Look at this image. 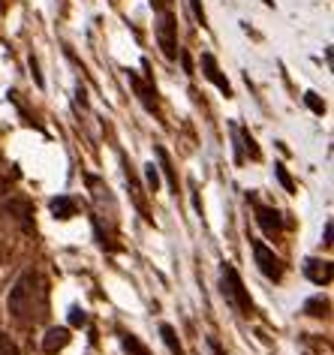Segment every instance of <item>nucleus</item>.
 Masks as SVG:
<instances>
[{
  "label": "nucleus",
  "mask_w": 334,
  "mask_h": 355,
  "mask_svg": "<svg viewBox=\"0 0 334 355\" xmlns=\"http://www.w3.org/2000/svg\"><path fill=\"white\" fill-rule=\"evenodd\" d=\"M69 322H73V325H85V322H87L85 310H78V307H73V310H69Z\"/></svg>",
  "instance_id": "nucleus-21"
},
{
  "label": "nucleus",
  "mask_w": 334,
  "mask_h": 355,
  "mask_svg": "<svg viewBox=\"0 0 334 355\" xmlns=\"http://www.w3.org/2000/svg\"><path fill=\"white\" fill-rule=\"evenodd\" d=\"M157 42H160L163 55L169 60L178 58V24H175L172 12H163L160 21H157Z\"/></svg>",
  "instance_id": "nucleus-3"
},
{
  "label": "nucleus",
  "mask_w": 334,
  "mask_h": 355,
  "mask_svg": "<svg viewBox=\"0 0 334 355\" xmlns=\"http://www.w3.org/2000/svg\"><path fill=\"white\" fill-rule=\"evenodd\" d=\"M0 355H21V352H19V346H15L3 331H0Z\"/></svg>",
  "instance_id": "nucleus-15"
},
{
  "label": "nucleus",
  "mask_w": 334,
  "mask_h": 355,
  "mask_svg": "<svg viewBox=\"0 0 334 355\" xmlns=\"http://www.w3.org/2000/svg\"><path fill=\"white\" fill-rule=\"evenodd\" d=\"M6 310L15 322L37 325L49 316V283L37 271H24L6 295Z\"/></svg>",
  "instance_id": "nucleus-1"
},
{
  "label": "nucleus",
  "mask_w": 334,
  "mask_h": 355,
  "mask_svg": "<svg viewBox=\"0 0 334 355\" xmlns=\"http://www.w3.org/2000/svg\"><path fill=\"white\" fill-rule=\"evenodd\" d=\"M250 247H253V259H256L259 271L265 274L268 280L277 283L280 277H283V262L274 256V250H268V247L262 244V241H256V238H250Z\"/></svg>",
  "instance_id": "nucleus-4"
},
{
  "label": "nucleus",
  "mask_w": 334,
  "mask_h": 355,
  "mask_svg": "<svg viewBox=\"0 0 334 355\" xmlns=\"http://www.w3.org/2000/svg\"><path fill=\"white\" fill-rule=\"evenodd\" d=\"M202 69H205V78L208 82H214L220 91H223L226 96L232 94V87H229V82H226L223 76H220V67H217V60H214V55H202Z\"/></svg>",
  "instance_id": "nucleus-8"
},
{
  "label": "nucleus",
  "mask_w": 334,
  "mask_h": 355,
  "mask_svg": "<svg viewBox=\"0 0 334 355\" xmlns=\"http://www.w3.org/2000/svg\"><path fill=\"white\" fill-rule=\"evenodd\" d=\"M30 73H33V78H37L39 87L46 85V82H42V73H39V64H37V58H33V55H30Z\"/></svg>",
  "instance_id": "nucleus-22"
},
{
  "label": "nucleus",
  "mask_w": 334,
  "mask_h": 355,
  "mask_svg": "<svg viewBox=\"0 0 334 355\" xmlns=\"http://www.w3.org/2000/svg\"><path fill=\"white\" fill-rule=\"evenodd\" d=\"M157 157H160V166H163V172H166V178H169L172 190H175V193H178V175H175V168H172V159H169V154H166V148H157Z\"/></svg>",
  "instance_id": "nucleus-12"
},
{
  "label": "nucleus",
  "mask_w": 334,
  "mask_h": 355,
  "mask_svg": "<svg viewBox=\"0 0 334 355\" xmlns=\"http://www.w3.org/2000/svg\"><path fill=\"white\" fill-rule=\"evenodd\" d=\"M130 85H133V91L139 94V100H142V105L148 112H157V91L151 85L145 82V78H139L136 73H130Z\"/></svg>",
  "instance_id": "nucleus-7"
},
{
  "label": "nucleus",
  "mask_w": 334,
  "mask_h": 355,
  "mask_svg": "<svg viewBox=\"0 0 334 355\" xmlns=\"http://www.w3.org/2000/svg\"><path fill=\"white\" fill-rule=\"evenodd\" d=\"M274 172H277V178H280V184H283V187L292 193V190H295V184H292V178L286 175V168H283V166H274Z\"/></svg>",
  "instance_id": "nucleus-18"
},
{
  "label": "nucleus",
  "mask_w": 334,
  "mask_h": 355,
  "mask_svg": "<svg viewBox=\"0 0 334 355\" xmlns=\"http://www.w3.org/2000/svg\"><path fill=\"white\" fill-rule=\"evenodd\" d=\"M331 232H334L331 223H325V247H331Z\"/></svg>",
  "instance_id": "nucleus-24"
},
{
  "label": "nucleus",
  "mask_w": 334,
  "mask_h": 355,
  "mask_svg": "<svg viewBox=\"0 0 334 355\" xmlns=\"http://www.w3.org/2000/svg\"><path fill=\"white\" fill-rule=\"evenodd\" d=\"M304 103L310 105L316 114H322V112H325V103H319V96H316V94H304Z\"/></svg>",
  "instance_id": "nucleus-17"
},
{
  "label": "nucleus",
  "mask_w": 334,
  "mask_h": 355,
  "mask_svg": "<svg viewBox=\"0 0 334 355\" xmlns=\"http://www.w3.org/2000/svg\"><path fill=\"white\" fill-rule=\"evenodd\" d=\"M223 298L229 301V304L238 310V313H244V316L253 313V301H250L247 289H244L238 271H235L232 265H223Z\"/></svg>",
  "instance_id": "nucleus-2"
},
{
  "label": "nucleus",
  "mask_w": 334,
  "mask_h": 355,
  "mask_svg": "<svg viewBox=\"0 0 334 355\" xmlns=\"http://www.w3.org/2000/svg\"><path fill=\"white\" fill-rule=\"evenodd\" d=\"M160 337H163V343L169 346L172 355H184V346H181V340H178V334H175L172 325H160Z\"/></svg>",
  "instance_id": "nucleus-11"
},
{
  "label": "nucleus",
  "mask_w": 334,
  "mask_h": 355,
  "mask_svg": "<svg viewBox=\"0 0 334 355\" xmlns=\"http://www.w3.org/2000/svg\"><path fill=\"white\" fill-rule=\"evenodd\" d=\"M145 178H148V187H151L157 193V187H160V172H157V166H145Z\"/></svg>",
  "instance_id": "nucleus-16"
},
{
  "label": "nucleus",
  "mask_w": 334,
  "mask_h": 355,
  "mask_svg": "<svg viewBox=\"0 0 334 355\" xmlns=\"http://www.w3.org/2000/svg\"><path fill=\"white\" fill-rule=\"evenodd\" d=\"M253 211H256V223L262 226V232L265 235H271V238L283 235V217H280L274 208L262 205V202H253Z\"/></svg>",
  "instance_id": "nucleus-5"
},
{
  "label": "nucleus",
  "mask_w": 334,
  "mask_h": 355,
  "mask_svg": "<svg viewBox=\"0 0 334 355\" xmlns=\"http://www.w3.org/2000/svg\"><path fill=\"white\" fill-rule=\"evenodd\" d=\"M304 274L310 277V283H316V286H328V283H331V262L307 259L304 262Z\"/></svg>",
  "instance_id": "nucleus-6"
},
{
  "label": "nucleus",
  "mask_w": 334,
  "mask_h": 355,
  "mask_svg": "<svg viewBox=\"0 0 334 355\" xmlns=\"http://www.w3.org/2000/svg\"><path fill=\"white\" fill-rule=\"evenodd\" d=\"M241 136H244V145H247L250 157H253V159H259L262 154H259V148H256V141H253V136H250V132H241Z\"/></svg>",
  "instance_id": "nucleus-19"
},
{
  "label": "nucleus",
  "mask_w": 334,
  "mask_h": 355,
  "mask_svg": "<svg viewBox=\"0 0 334 355\" xmlns=\"http://www.w3.org/2000/svg\"><path fill=\"white\" fill-rule=\"evenodd\" d=\"M190 10H193V15H196L199 24H205V10H202V0H190Z\"/></svg>",
  "instance_id": "nucleus-20"
},
{
  "label": "nucleus",
  "mask_w": 334,
  "mask_h": 355,
  "mask_svg": "<svg viewBox=\"0 0 334 355\" xmlns=\"http://www.w3.org/2000/svg\"><path fill=\"white\" fill-rule=\"evenodd\" d=\"M208 346H211V349H214V355H223V349H220V343L214 340V337H208Z\"/></svg>",
  "instance_id": "nucleus-23"
},
{
  "label": "nucleus",
  "mask_w": 334,
  "mask_h": 355,
  "mask_svg": "<svg viewBox=\"0 0 334 355\" xmlns=\"http://www.w3.org/2000/svg\"><path fill=\"white\" fill-rule=\"evenodd\" d=\"M51 214H55L58 220H69V217H76V202L69 199V196H58V199H51Z\"/></svg>",
  "instance_id": "nucleus-10"
},
{
  "label": "nucleus",
  "mask_w": 334,
  "mask_h": 355,
  "mask_svg": "<svg viewBox=\"0 0 334 355\" xmlns=\"http://www.w3.org/2000/svg\"><path fill=\"white\" fill-rule=\"evenodd\" d=\"M304 310H307L310 316H325V310H328V301H325V298H310V301L304 304Z\"/></svg>",
  "instance_id": "nucleus-13"
},
{
  "label": "nucleus",
  "mask_w": 334,
  "mask_h": 355,
  "mask_svg": "<svg viewBox=\"0 0 334 355\" xmlns=\"http://www.w3.org/2000/svg\"><path fill=\"white\" fill-rule=\"evenodd\" d=\"M67 343H69V328H49V334L42 337V349H46L49 355L60 352Z\"/></svg>",
  "instance_id": "nucleus-9"
},
{
  "label": "nucleus",
  "mask_w": 334,
  "mask_h": 355,
  "mask_svg": "<svg viewBox=\"0 0 334 355\" xmlns=\"http://www.w3.org/2000/svg\"><path fill=\"white\" fill-rule=\"evenodd\" d=\"M124 349H127L130 355H151V352H148V349H145V346H142V343H139V340H136V337H133V334H124Z\"/></svg>",
  "instance_id": "nucleus-14"
}]
</instances>
